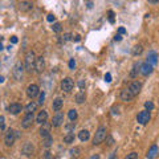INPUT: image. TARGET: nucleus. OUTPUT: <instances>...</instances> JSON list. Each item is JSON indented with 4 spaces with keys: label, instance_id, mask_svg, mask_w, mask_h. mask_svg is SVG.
Segmentation results:
<instances>
[{
    "label": "nucleus",
    "instance_id": "9d476101",
    "mask_svg": "<svg viewBox=\"0 0 159 159\" xmlns=\"http://www.w3.org/2000/svg\"><path fill=\"white\" fill-rule=\"evenodd\" d=\"M141 89H142V84L138 82V81H133V82L130 84V86H129V90H130V93H131L133 97L138 96Z\"/></svg>",
    "mask_w": 159,
    "mask_h": 159
},
{
    "label": "nucleus",
    "instance_id": "423d86ee",
    "mask_svg": "<svg viewBox=\"0 0 159 159\" xmlns=\"http://www.w3.org/2000/svg\"><path fill=\"white\" fill-rule=\"evenodd\" d=\"M150 119H151V115H150V111H141V113H138V115H137V121H138L139 125H146L149 123Z\"/></svg>",
    "mask_w": 159,
    "mask_h": 159
},
{
    "label": "nucleus",
    "instance_id": "20e7f679",
    "mask_svg": "<svg viewBox=\"0 0 159 159\" xmlns=\"http://www.w3.org/2000/svg\"><path fill=\"white\" fill-rule=\"evenodd\" d=\"M74 88V82H73V80L70 77H66L61 81V89L62 92H65V93H70Z\"/></svg>",
    "mask_w": 159,
    "mask_h": 159
},
{
    "label": "nucleus",
    "instance_id": "de8ad7c7",
    "mask_svg": "<svg viewBox=\"0 0 159 159\" xmlns=\"http://www.w3.org/2000/svg\"><path fill=\"white\" fill-rule=\"evenodd\" d=\"M114 41H122V36L121 35H115L114 36Z\"/></svg>",
    "mask_w": 159,
    "mask_h": 159
},
{
    "label": "nucleus",
    "instance_id": "603ef678",
    "mask_svg": "<svg viewBox=\"0 0 159 159\" xmlns=\"http://www.w3.org/2000/svg\"><path fill=\"white\" fill-rule=\"evenodd\" d=\"M149 3H150V4H158V3H159V0H150Z\"/></svg>",
    "mask_w": 159,
    "mask_h": 159
},
{
    "label": "nucleus",
    "instance_id": "ddd939ff",
    "mask_svg": "<svg viewBox=\"0 0 159 159\" xmlns=\"http://www.w3.org/2000/svg\"><path fill=\"white\" fill-rule=\"evenodd\" d=\"M64 119H65L64 114L59 111V113H57V114L53 117V119H52V126H53V127H59V126H61V125L64 123Z\"/></svg>",
    "mask_w": 159,
    "mask_h": 159
},
{
    "label": "nucleus",
    "instance_id": "39448f33",
    "mask_svg": "<svg viewBox=\"0 0 159 159\" xmlns=\"http://www.w3.org/2000/svg\"><path fill=\"white\" fill-rule=\"evenodd\" d=\"M15 139H16V131L13 129H8L7 133H5V137H4V143L7 146H12Z\"/></svg>",
    "mask_w": 159,
    "mask_h": 159
},
{
    "label": "nucleus",
    "instance_id": "f3484780",
    "mask_svg": "<svg viewBox=\"0 0 159 159\" xmlns=\"http://www.w3.org/2000/svg\"><path fill=\"white\" fill-rule=\"evenodd\" d=\"M150 65H156V62H158V55H156V52H154V51H151V52H149V55H147V61Z\"/></svg>",
    "mask_w": 159,
    "mask_h": 159
},
{
    "label": "nucleus",
    "instance_id": "2f4dec72",
    "mask_svg": "<svg viewBox=\"0 0 159 159\" xmlns=\"http://www.w3.org/2000/svg\"><path fill=\"white\" fill-rule=\"evenodd\" d=\"M52 29H53V32H56V33H60V32L62 31V27H61L60 23H55L53 27H52Z\"/></svg>",
    "mask_w": 159,
    "mask_h": 159
},
{
    "label": "nucleus",
    "instance_id": "f8f14e48",
    "mask_svg": "<svg viewBox=\"0 0 159 159\" xmlns=\"http://www.w3.org/2000/svg\"><path fill=\"white\" fill-rule=\"evenodd\" d=\"M45 69V60L42 56H40V57H36V62H35V70L37 73H41L44 72Z\"/></svg>",
    "mask_w": 159,
    "mask_h": 159
},
{
    "label": "nucleus",
    "instance_id": "7ed1b4c3",
    "mask_svg": "<svg viewBox=\"0 0 159 159\" xmlns=\"http://www.w3.org/2000/svg\"><path fill=\"white\" fill-rule=\"evenodd\" d=\"M24 64H21V61H18L13 66V70H12V74H13V78L16 81H21L23 78V74H24Z\"/></svg>",
    "mask_w": 159,
    "mask_h": 159
},
{
    "label": "nucleus",
    "instance_id": "09e8293b",
    "mask_svg": "<svg viewBox=\"0 0 159 159\" xmlns=\"http://www.w3.org/2000/svg\"><path fill=\"white\" fill-rule=\"evenodd\" d=\"M93 5H94L93 1H86V7L88 8H93Z\"/></svg>",
    "mask_w": 159,
    "mask_h": 159
},
{
    "label": "nucleus",
    "instance_id": "9b49d317",
    "mask_svg": "<svg viewBox=\"0 0 159 159\" xmlns=\"http://www.w3.org/2000/svg\"><path fill=\"white\" fill-rule=\"evenodd\" d=\"M33 152H35V147H33V145H32L31 142H25L24 146L21 147V154L25 155V156H29V155H32Z\"/></svg>",
    "mask_w": 159,
    "mask_h": 159
},
{
    "label": "nucleus",
    "instance_id": "6e6d98bb",
    "mask_svg": "<svg viewBox=\"0 0 159 159\" xmlns=\"http://www.w3.org/2000/svg\"><path fill=\"white\" fill-rule=\"evenodd\" d=\"M1 49H3V45H1V42H0V51H1Z\"/></svg>",
    "mask_w": 159,
    "mask_h": 159
},
{
    "label": "nucleus",
    "instance_id": "7c9ffc66",
    "mask_svg": "<svg viewBox=\"0 0 159 159\" xmlns=\"http://www.w3.org/2000/svg\"><path fill=\"white\" fill-rule=\"evenodd\" d=\"M66 129V133H74V129H76V123L74 122H70V123H68L65 126Z\"/></svg>",
    "mask_w": 159,
    "mask_h": 159
},
{
    "label": "nucleus",
    "instance_id": "0eeeda50",
    "mask_svg": "<svg viewBox=\"0 0 159 159\" xmlns=\"http://www.w3.org/2000/svg\"><path fill=\"white\" fill-rule=\"evenodd\" d=\"M35 115H33V113L32 114H25V117L23 118V121H21V127L23 129H29L33 125V122H35Z\"/></svg>",
    "mask_w": 159,
    "mask_h": 159
},
{
    "label": "nucleus",
    "instance_id": "4468645a",
    "mask_svg": "<svg viewBox=\"0 0 159 159\" xmlns=\"http://www.w3.org/2000/svg\"><path fill=\"white\" fill-rule=\"evenodd\" d=\"M158 154H159V147L156 145H152L151 147L149 149L147 154H146V158H147V159H154Z\"/></svg>",
    "mask_w": 159,
    "mask_h": 159
},
{
    "label": "nucleus",
    "instance_id": "4be33fe9",
    "mask_svg": "<svg viewBox=\"0 0 159 159\" xmlns=\"http://www.w3.org/2000/svg\"><path fill=\"white\" fill-rule=\"evenodd\" d=\"M85 100H86V94H85L84 90H81V92H78V93L76 94V102L77 104H84Z\"/></svg>",
    "mask_w": 159,
    "mask_h": 159
},
{
    "label": "nucleus",
    "instance_id": "8fccbe9b",
    "mask_svg": "<svg viewBox=\"0 0 159 159\" xmlns=\"http://www.w3.org/2000/svg\"><path fill=\"white\" fill-rule=\"evenodd\" d=\"M73 40H74V41H76V42H78L80 40H81V36H80V35H76V36H74V37H73Z\"/></svg>",
    "mask_w": 159,
    "mask_h": 159
},
{
    "label": "nucleus",
    "instance_id": "a18cd8bd",
    "mask_svg": "<svg viewBox=\"0 0 159 159\" xmlns=\"http://www.w3.org/2000/svg\"><path fill=\"white\" fill-rule=\"evenodd\" d=\"M11 42H12V44H18V42H19V38L16 37V36H12V37H11Z\"/></svg>",
    "mask_w": 159,
    "mask_h": 159
},
{
    "label": "nucleus",
    "instance_id": "bb28decb",
    "mask_svg": "<svg viewBox=\"0 0 159 159\" xmlns=\"http://www.w3.org/2000/svg\"><path fill=\"white\" fill-rule=\"evenodd\" d=\"M74 142V133H66L64 137V143H73Z\"/></svg>",
    "mask_w": 159,
    "mask_h": 159
},
{
    "label": "nucleus",
    "instance_id": "72a5a7b5",
    "mask_svg": "<svg viewBox=\"0 0 159 159\" xmlns=\"http://www.w3.org/2000/svg\"><path fill=\"white\" fill-rule=\"evenodd\" d=\"M107 18H109V23H110V24H114V12H113V11H109V12H107Z\"/></svg>",
    "mask_w": 159,
    "mask_h": 159
},
{
    "label": "nucleus",
    "instance_id": "a211bd4d",
    "mask_svg": "<svg viewBox=\"0 0 159 159\" xmlns=\"http://www.w3.org/2000/svg\"><path fill=\"white\" fill-rule=\"evenodd\" d=\"M8 110H9L11 114L18 115L19 113H20V111L23 110V106H21L20 104H11V105H9V107H8Z\"/></svg>",
    "mask_w": 159,
    "mask_h": 159
},
{
    "label": "nucleus",
    "instance_id": "3c124183",
    "mask_svg": "<svg viewBox=\"0 0 159 159\" xmlns=\"http://www.w3.org/2000/svg\"><path fill=\"white\" fill-rule=\"evenodd\" d=\"M78 86L81 88V89H84V88H85V82H84V81H80V82H78Z\"/></svg>",
    "mask_w": 159,
    "mask_h": 159
},
{
    "label": "nucleus",
    "instance_id": "5fc2aeb1",
    "mask_svg": "<svg viewBox=\"0 0 159 159\" xmlns=\"http://www.w3.org/2000/svg\"><path fill=\"white\" fill-rule=\"evenodd\" d=\"M3 82H4V77L0 76V84H3Z\"/></svg>",
    "mask_w": 159,
    "mask_h": 159
},
{
    "label": "nucleus",
    "instance_id": "dca6fc26",
    "mask_svg": "<svg viewBox=\"0 0 159 159\" xmlns=\"http://www.w3.org/2000/svg\"><path fill=\"white\" fill-rule=\"evenodd\" d=\"M32 8H33V3H31V1H21V3H19V11H21V12H28Z\"/></svg>",
    "mask_w": 159,
    "mask_h": 159
},
{
    "label": "nucleus",
    "instance_id": "5701e85b",
    "mask_svg": "<svg viewBox=\"0 0 159 159\" xmlns=\"http://www.w3.org/2000/svg\"><path fill=\"white\" fill-rule=\"evenodd\" d=\"M78 138H80V141L86 142L88 139L90 138V133L88 131V130H81V131L78 133Z\"/></svg>",
    "mask_w": 159,
    "mask_h": 159
},
{
    "label": "nucleus",
    "instance_id": "c756f323",
    "mask_svg": "<svg viewBox=\"0 0 159 159\" xmlns=\"http://www.w3.org/2000/svg\"><path fill=\"white\" fill-rule=\"evenodd\" d=\"M143 52V48H142V45H135L134 48H133V56H138Z\"/></svg>",
    "mask_w": 159,
    "mask_h": 159
},
{
    "label": "nucleus",
    "instance_id": "79ce46f5",
    "mask_svg": "<svg viewBox=\"0 0 159 159\" xmlns=\"http://www.w3.org/2000/svg\"><path fill=\"white\" fill-rule=\"evenodd\" d=\"M126 32H127V31H126L123 27H119V28H118V35H121V36H122V35H125Z\"/></svg>",
    "mask_w": 159,
    "mask_h": 159
},
{
    "label": "nucleus",
    "instance_id": "b1692460",
    "mask_svg": "<svg viewBox=\"0 0 159 159\" xmlns=\"http://www.w3.org/2000/svg\"><path fill=\"white\" fill-rule=\"evenodd\" d=\"M53 145V137L52 135H48V137H45V138H42V146L44 147H51V146Z\"/></svg>",
    "mask_w": 159,
    "mask_h": 159
},
{
    "label": "nucleus",
    "instance_id": "a878e982",
    "mask_svg": "<svg viewBox=\"0 0 159 159\" xmlns=\"http://www.w3.org/2000/svg\"><path fill=\"white\" fill-rule=\"evenodd\" d=\"M81 147H73V149H70L69 150V154H70V156H74V158H78L80 156V154H81Z\"/></svg>",
    "mask_w": 159,
    "mask_h": 159
},
{
    "label": "nucleus",
    "instance_id": "37998d69",
    "mask_svg": "<svg viewBox=\"0 0 159 159\" xmlns=\"http://www.w3.org/2000/svg\"><path fill=\"white\" fill-rule=\"evenodd\" d=\"M105 81H106V82H111V74L110 73H106V74H105Z\"/></svg>",
    "mask_w": 159,
    "mask_h": 159
},
{
    "label": "nucleus",
    "instance_id": "aec40b11",
    "mask_svg": "<svg viewBox=\"0 0 159 159\" xmlns=\"http://www.w3.org/2000/svg\"><path fill=\"white\" fill-rule=\"evenodd\" d=\"M62 105H64V101L61 100V98H56L55 101H53L52 104V107L55 111H60L62 109Z\"/></svg>",
    "mask_w": 159,
    "mask_h": 159
},
{
    "label": "nucleus",
    "instance_id": "c9c22d12",
    "mask_svg": "<svg viewBox=\"0 0 159 159\" xmlns=\"http://www.w3.org/2000/svg\"><path fill=\"white\" fill-rule=\"evenodd\" d=\"M106 143H107V146H111L113 143H114V139H113V137L111 135H106Z\"/></svg>",
    "mask_w": 159,
    "mask_h": 159
},
{
    "label": "nucleus",
    "instance_id": "864d4df0",
    "mask_svg": "<svg viewBox=\"0 0 159 159\" xmlns=\"http://www.w3.org/2000/svg\"><path fill=\"white\" fill-rule=\"evenodd\" d=\"M90 159H100V155H93L90 156Z\"/></svg>",
    "mask_w": 159,
    "mask_h": 159
},
{
    "label": "nucleus",
    "instance_id": "58836bf2",
    "mask_svg": "<svg viewBox=\"0 0 159 159\" xmlns=\"http://www.w3.org/2000/svg\"><path fill=\"white\" fill-rule=\"evenodd\" d=\"M44 100H45V93H40V97H38V105H42L44 104Z\"/></svg>",
    "mask_w": 159,
    "mask_h": 159
},
{
    "label": "nucleus",
    "instance_id": "2eb2a0df",
    "mask_svg": "<svg viewBox=\"0 0 159 159\" xmlns=\"http://www.w3.org/2000/svg\"><path fill=\"white\" fill-rule=\"evenodd\" d=\"M121 100L123 101V102H129V101H131L133 98V96H131V93H130V90H129V88H126V89H122L121 90Z\"/></svg>",
    "mask_w": 159,
    "mask_h": 159
},
{
    "label": "nucleus",
    "instance_id": "6ab92c4d",
    "mask_svg": "<svg viewBox=\"0 0 159 159\" xmlns=\"http://www.w3.org/2000/svg\"><path fill=\"white\" fill-rule=\"evenodd\" d=\"M46 119H48V111H45V110L40 111V113L37 114V117H36V122H37V123H40V125L45 123V122H46Z\"/></svg>",
    "mask_w": 159,
    "mask_h": 159
},
{
    "label": "nucleus",
    "instance_id": "e433bc0d",
    "mask_svg": "<svg viewBox=\"0 0 159 159\" xmlns=\"http://www.w3.org/2000/svg\"><path fill=\"white\" fill-rule=\"evenodd\" d=\"M70 40H72V33H65L64 37H62V41H64V42L70 41Z\"/></svg>",
    "mask_w": 159,
    "mask_h": 159
},
{
    "label": "nucleus",
    "instance_id": "6e6552de",
    "mask_svg": "<svg viewBox=\"0 0 159 159\" xmlns=\"http://www.w3.org/2000/svg\"><path fill=\"white\" fill-rule=\"evenodd\" d=\"M154 72V66L150 65L149 62H143V64H141V69H139V73H141L142 76H150L151 73Z\"/></svg>",
    "mask_w": 159,
    "mask_h": 159
},
{
    "label": "nucleus",
    "instance_id": "49530a36",
    "mask_svg": "<svg viewBox=\"0 0 159 159\" xmlns=\"http://www.w3.org/2000/svg\"><path fill=\"white\" fill-rule=\"evenodd\" d=\"M109 159H118V156H117V151L111 152V154H110V156H109Z\"/></svg>",
    "mask_w": 159,
    "mask_h": 159
},
{
    "label": "nucleus",
    "instance_id": "473e14b6",
    "mask_svg": "<svg viewBox=\"0 0 159 159\" xmlns=\"http://www.w3.org/2000/svg\"><path fill=\"white\" fill-rule=\"evenodd\" d=\"M145 107H146V111H151L152 109H154V104H152V101H146Z\"/></svg>",
    "mask_w": 159,
    "mask_h": 159
},
{
    "label": "nucleus",
    "instance_id": "cd10ccee",
    "mask_svg": "<svg viewBox=\"0 0 159 159\" xmlns=\"http://www.w3.org/2000/svg\"><path fill=\"white\" fill-rule=\"evenodd\" d=\"M38 133H40V135H41L42 138H45V137L51 135V133H49V126H44V127H40Z\"/></svg>",
    "mask_w": 159,
    "mask_h": 159
},
{
    "label": "nucleus",
    "instance_id": "ea45409f",
    "mask_svg": "<svg viewBox=\"0 0 159 159\" xmlns=\"http://www.w3.org/2000/svg\"><path fill=\"white\" fill-rule=\"evenodd\" d=\"M74 68H76V61H74V59H70L69 60V69L74 70Z\"/></svg>",
    "mask_w": 159,
    "mask_h": 159
},
{
    "label": "nucleus",
    "instance_id": "412c9836",
    "mask_svg": "<svg viewBox=\"0 0 159 159\" xmlns=\"http://www.w3.org/2000/svg\"><path fill=\"white\" fill-rule=\"evenodd\" d=\"M139 69H141V64H139V62H135L134 65H133L131 72H130V77H131V78H135V77L138 76Z\"/></svg>",
    "mask_w": 159,
    "mask_h": 159
},
{
    "label": "nucleus",
    "instance_id": "a19ab883",
    "mask_svg": "<svg viewBox=\"0 0 159 159\" xmlns=\"http://www.w3.org/2000/svg\"><path fill=\"white\" fill-rule=\"evenodd\" d=\"M46 20H48L49 23H53V21L56 20V16H55V15H53V13H49L48 16H46Z\"/></svg>",
    "mask_w": 159,
    "mask_h": 159
},
{
    "label": "nucleus",
    "instance_id": "1a4fd4ad",
    "mask_svg": "<svg viewBox=\"0 0 159 159\" xmlns=\"http://www.w3.org/2000/svg\"><path fill=\"white\" fill-rule=\"evenodd\" d=\"M38 94H40V89H38V86L36 84H31L27 88V96L29 98H35V97H37Z\"/></svg>",
    "mask_w": 159,
    "mask_h": 159
},
{
    "label": "nucleus",
    "instance_id": "393cba45",
    "mask_svg": "<svg viewBox=\"0 0 159 159\" xmlns=\"http://www.w3.org/2000/svg\"><path fill=\"white\" fill-rule=\"evenodd\" d=\"M36 107H37V104H36V102H33V101L29 102V104L25 106V111H27V114H32V113L36 110Z\"/></svg>",
    "mask_w": 159,
    "mask_h": 159
},
{
    "label": "nucleus",
    "instance_id": "f704fd0d",
    "mask_svg": "<svg viewBox=\"0 0 159 159\" xmlns=\"http://www.w3.org/2000/svg\"><path fill=\"white\" fill-rule=\"evenodd\" d=\"M125 159H138V154L135 151L130 152V154H127V155L125 156Z\"/></svg>",
    "mask_w": 159,
    "mask_h": 159
},
{
    "label": "nucleus",
    "instance_id": "4c0bfd02",
    "mask_svg": "<svg viewBox=\"0 0 159 159\" xmlns=\"http://www.w3.org/2000/svg\"><path fill=\"white\" fill-rule=\"evenodd\" d=\"M42 159H53V154L51 151H45L44 152V156H42Z\"/></svg>",
    "mask_w": 159,
    "mask_h": 159
},
{
    "label": "nucleus",
    "instance_id": "c85d7f7f",
    "mask_svg": "<svg viewBox=\"0 0 159 159\" xmlns=\"http://www.w3.org/2000/svg\"><path fill=\"white\" fill-rule=\"evenodd\" d=\"M77 115H78V114H77V110H76V109H70L69 113H68V117H69V119L72 122L77 119Z\"/></svg>",
    "mask_w": 159,
    "mask_h": 159
},
{
    "label": "nucleus",
    "instance_id": "c03bdc74",
    "mask_svg": "<svg viewBox=\"0 0 159 159\" xmlns=\"http://www.w3.org/2000/svg\"><path fill=\"white\" fill-rule=\"evenodd\" d=\"M0 129L4 130V117L3 115H0Z\"/></svg>",
    "mask_w": 159,
    "mask_h": 159
},
{
    "label": "nucleus",
    "instance_id": "f257e3e1",
    "mask_svg": "<svg viewBox=\"0 0 159 159\" xmlns=\"http://www.w3.org/2000/svg\"><path fill=\"white\" fill-rule=\"evenodd\" d=\"M35 62H36V55H35V52H32V51L27 52V55H25L24 68H25V70H27L28 73H32L33 70H35Z\"/></svg>",
    "mask_w": 159,
    "mask_h": 159
},
{
    "label": "nucleus",
    "instance_id": "f03ea898",
    "mask_svg": "<svg viewBox=\"0 0 159 159\" xmlns=\"http://www.w3.org/2000/svg\"><path fill=\"white\" fill-rule=\"evenodd\" d=\"M107 135V129L106 126H100V127L97 129V131H96V135H94L93 138V145H100V143H102V142L105 141V138H106Z\"/></svg>",
    "mask_w": 159,
    "mask_h": 159
}]
</instances>
